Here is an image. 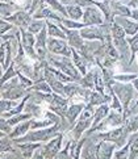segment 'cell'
I'll list each match as a JSON object with an SVG mask.
<instances>
[{
	"label": "cell",
	"mask_w": 138,
	"mask_h": 159,
	"mask_svg": "<svg viewBox=\"0 0 138 159\" xmlns=\"http://www.w3.org/2000/svg\"><path fill=\"white\" fill-rule=\"evenodd\" d=\"M109 86L112 87V89L114 91V93H116L120 100L122 101V107H124V117L126 118L129 116V109H130V101L133 100L134 98V87L131 86L129 83H114V82H109L108 83Z\"/></svg>",
	"instance_id": "obj_1"
},
{
	"label": "cell",
	"mask_w": 138,
	"mask_h": 159,
	"mask_svg": "<svg viewBox=\"0 0 138 159\" xmlns=\"http://www.w3.org/2000/svg\"><path fill=\"white\" fill-rule=\"evenodd\" d=\"M59 129V125L55 124L54 126L51 128H46V129H42V130H37V132H32V133H28L25 135H22L21 139H13L15 142H41V141H48L50 138L55 137L57 132Z\"/></svg>",
	"instance_id": "obj_2"
},
{
	"label": "cell",
	"mask_w": 138,
	"mask_h": 159,
	"mask_svg": "<svg viewBox=\"0 0 138 159\" xmlns=\"http://www.w3.org/2000/svg\"><path fill=\"white\" fill-rule=\"evenodd\" d=\"M61 142H62V135L57 134L45 147H39V151L37 152V154H34V157H42V158L57 157L58 151L61 150Z\"/></svg>",
	"instance_id": "obj_3"
},
{
	"label": "cell",
	"mask_w": 138,
	"mask_h": 159,
	"mask_svg": "<svg viewBox=\"0 0 138 159\" xmlns=\"http://www.w3.org/2000/svg\"><path fill=\"white\" fill-rule=\"evenodd\" d=\"M128 135L129 134L126 133L124 126H118V128L113 129V130H111V132H108L105 134H100L99 137H101L105 141L114 142L116 145H118V147H122L124 145L128 143Z\"/></svg>",
	"instance_id": "obj_4"
},
{
	"label": "cell",
	"mask_w": 138,
	"mask_h": 159,
	"mask_svg": "<svg viewBox=\"0 0 138 159\" xmlns=\"http://www.w3.org/2000/svg\"><path fill=\"white\" fill-rule=\"evenodd\" d=\"M44 100L50 103V111L55 112L59 116H66L67 113V100L61 98L59 95H46L44 96Z\"/></svg>",
	"instance_id": "obj_5"
},
{
	"label": "cell",
	"mask_w": 138,
	"mask_h": 159,
	"mask_svg": "<svg viewBox=\"0 0 138 159\" xmlns=\"http://www.w3.org/2000/svg\"><path fill=\"white\" fill-rule=\"evenodd\" d=\"M49 59H50V62H51V63H53L54 66H57L58 69H61V71L65 72L66 75L71 76L74 80H80V75H79L78 70L75 69V67H74V65H72L68 59H66V58L55 59V58H53V57H49Z\"/></svg>",
	"instance_id": "obj_6"
},
{
	"label": "cell",
	"mask_w": 138,
	"mask_h": 159,
	"mask_svg": "<svg viewBox=\"0 0 138 159\" xmlns=\"http://www.w3.org/2000/svg\"><path fill=\"white\" fill-rule=\"evenodd\" d=\"M103 22H104V17H103L101 9H97L95 7H92V5L85 8L83 15V24H85V26L103 25Z\"/></svg>",
	"instance_id": "obj_7"
},
{
	"label": "cell",
	"mask_w": 138,
	"mask_h": 159,
	"mask_svg": "<svg viewBox=\"0 0 138 159\" xmlns=\"http://www.w3.org/2000/svg\"><path fill=\"white\" fill-rule=\"evenodd\" d=\"M48 49L54 54H61L66 57H70L72 54V48H68L66 41L57 39L55 37H51L48 41Z\"/></svg>",
	"instance_id": "obj_8"
},
{
	"label": "cell",
	"mask_w": 138,
	"mask_h": 159,
	"mask_svg": "<svg viewBox=\"0 0 138 159\" xmlns=\"http://www.w3.org/2000/svg\"><path fill=\"white\" fill-rule=\"evenodd\" d=\"M21 39H22V48L26 52L28 55L32 58H37L36 53H34V46H36V39L30 32H25L24 29L21 30Z\"/></svg>",
	"instance_id": "obj_9"
},
{
	"label": "cell",
	"mask_w": 138,
	"mask_h": 159,
	"mask_svg": "<svg viewBox=\"0 0 138 159\" xmlns=\"http://www.w3.org/2000/svg\"><path fill=\"white\" fill-rule=\"evenodd\" d=\"M5 20L12 21L15 25L20 28H28L30 24V13L25 12V11H19V12L13 13L12 16H8Z\"/></svg>",
	"instance_id": "obj_10"
},
{
	"label": "cell",
	"mask_w": 138,
	"mask_h": 159,
	"mask_svg": "<svg viewBox=\"0 0 138 159\" xmlns=\"http://www.w3.org/2000/svg\"><path fill=\"white\" fill-rule=\"evenodd\" d=\"M114 142L103 139L99 145L96 146V157L97 158H111L113 157L114 151Z\"/></svg>",
	"instance_id": "obj_11"
},
{
	"label": "cell",
	"mask_w": 138,
	"mask_h": 159,
	"mask_svg": "<svg viewBox=\"0 0 138 159\" xmlns=\"http://www.w3.org/2000/svg\"><path fill=\"white\" fill-rule=\"evenodd\" d=\"M124 122H125V117L124 115H121V112H111L107 120L104 122H101L99 126H96V129H104L107 125L108 126H120Z\"/></svg>",
	"instance_id": "obj_12"
},
{
	"label": "cell",
	"mask_w": 138,
	"mask_h": 159,
	"mask_svg": "<svg viewBox=\"0 0 138 159\" xmlns=\"http://www.w3.org/2000/svg\"><path fill=\"white\" fill-rule=\"evenodd\" d=\"M62 29L63 32L66 33V36L68 38V45H70L71 48L74 49H82L84 46V43H83V37L80 36V33L76 32V30H71V29H68V28H65V26H62Z\"/></svg>",
	"instance_id": "obj_13"
},
{
	"label": "cell",
	"mask_w": 138,
	"mask_h": 159,
	"mask_svg": "<svg viewBox=\"0 0 138 159\" xmlns=\"http://www.w3.org/2000/svg\"><path fill=\"white\" fill-rule=\"evenodd\" d=\"M80 36L83 38H87V39H104L105 34H104V30L101 28H96L94 25L91 26H85L80 30Z\"/></svg>",
	"instance_id": "obj_14"
},
{
	"label": "cell",
	"mask_w": 138,
	"mask_h": 159,
	"mask_svg": "<svg viewBox=\"0 0 138 159\" xmlns=\"http://www.w3.org/2000/svg\"><path fill=\"white\" fill-rule=\"evenodd\" d=\"M46 33L48 30L44 28L36 37V46L34 48H36V53L38 54L39 59H44L46 57Z\"/></svg>",
	"instance_id": "obj_15"
},
{
	"label": "cell",
	"mask_w": 138,
	"mask_h": 159,
	"mask_svg": "<svg viewBox=\"0 0 138 159\" xmlns=\"http://www.w3.org/2000/svg\"><path fill=\"white\" fill-rule=\"evenodd\" d=\"M116 21L124 28L128 36H134L138 33V22L137 21H131L128 17H122V16H118Z\"/></svg>",
	"instance_id": "obj_16"
},
{
	"label": "cell",
	"mask_w": 138,
	"mask_h": 159,
	"mask_svg": "<svg viewBox=\"0 0 138 159\" xmlns=\"http://www.w3.org/2000/svg\"><path fill=\"white\" fill-rule=\"evenodd\" d=\"M108 112H109V107H108V104H101L99 108H97V111L95 112V115H94V122H92V128L90 129V133H91V132H94V130L96 129L97 125H99L103 120H104L105 116L108 115Z\"/></svg>",
	"instance_id": "obj_17"
},
{
	"label": "cell",
	"mask_w": 138,
	"mask_h": 159,
	"mask_svg": "<svg viewBox=\"0 0 138 159\" xmlns=\"http://www.w3.org/2000/svg\"><path fill=\"white\" fill-rule=\"evenodd\" d=\"M109 3H111L113 15H118V16H122V17H130L131 16V9L129 5H125L117 2H109Z\"/></svg>",
	"instance_id": "obj_18"
},
{
	"label": "cell",
	"mask_w": 138,
	"mask_h": 159,
	"mask_svg": "<svg viewBox=\"0 0 138 159\" xmlns=\"http://www.w3.org/2000/svg\"><path fill=\"white\" fill-rule=\"evenodd\" d=\"M32 128V121H22L20 125H17L16 129L13 130V132L9 133V137L12 139H16L17 137H22V135H25L28 133V130H29Z\"/></svg>",
	"instance_id": "obj_19"
},
{
	"label": "cell",
	"mask_w": 138,
	"mask_h": 159,
	"mask_svg": "<svg viewBox=\"0 0 138 159\" xmlns=\"http://www.w3.org/2000/svg\"><path fill=\"white\" fill-rule=\"evenodd\" d=\"M83 109H84V104H82V103L74 104V105H71L70 108H68L67 113H66V117H67L68 122H71V124L75 122L76 121V117L80 115V112H82Z\"/></svg>",
	"instance_id": "obj_20"
},
{
	"label": "cell",
	"mask_w": 138,
	"mask_h": 159,
	"mask_svg": "<svg viewBox=\"0 0 138 159\" xmlns=\"http://www.w3.org/2000/svg\"><path fill=\"white\" fill-rule=\"evenodd\" d=\"M41 147L38 142H24V145H19V149L21 150V155L25 158H30L33 155V151Z\"/></svg>",
	"instance_id": "obj_21"
},
{
	"label": "cell",
	"mask_w": 138,
	"mask_h": 159,
	"mask_svg": "<svg viewBox=\"0 0 138 159\" xmlns=\"http://www.w3.org/2000/svg\"><path fill=\"white\" fill-rule=\"evenodd\" d=\"M124 128L126 130V133L129 135L138 132V115L136 116H129L128 118H125L124 122Z\"/></svg>",
	"instance_id": "obj_22"
},
{
	"label": "cell",
	"mask_w": 138,
	"mask_h": 159,
	"mask_svg": "<svg viewBox=\"0 0 138 159\" xmlns=\"http://www.w3.org/2000/svg\"><path fill=\"white\" fill-rule=\"evenodd\" d=\"M34 17H36V19L46 17V19H51V20H55V21H63V20L59 17V16L57 15V13H54L51 9H49V8H44V7L39 8L38 12L34 15Z\"/></svg>",
	"instance_id": "obj_23"
},
{
	"label": "cell",
	"mask_w": 138,
	"mask_h": 159,
	"mask_svg": "<svg viewBox=\"0 0 138 159\" xmlns=\"http://www.w3.org/2000/svg\"><path fill=\"white\" fill-rule=\"evenodd\" d=\"M111 34L113 39H124L126 36V32L117 21H113L111 24Z\"/></svg>",
	"instance_id": "obj_24"
},
{
	"label": "cell",
	"mask_w": 138,
	"mask_h": 159,
	"mask_svg": "<svg viewBox=\"0 0 138 159\" xmlns=\"http://www.w3.org/2000/svg\"><path fill=\"white\" fill-rule=\"evenodd\" d=\"M128 43L130 46V59H129V66L133 63V61L136 59V55L138 53V33L134 36H131L130 38H128Z\"/></svg>",
	"instance_id": "obj_25"
},
{
	"label": "cell",
	"mask_w": 138,
	"mask_h": 159,
	"mask_svg": "<svg viewBox=\"0 0 138 159\" xmlns=\"http://www.w3.org/2000/svg\"><path fill=\"white\" fill-rule=\"evenodd\" d=\"M109 103V96L103 95V92H92L91 98H90V104L91 105H101V104H107Z\"/></svg>",
	"instance_id": "obj_26"
},
{
	"label": "cell",
	"mask_w": 138,
	"mask_h": 159,
	"mask_svg": "<svg viewBox=\"0 0 138 159\" xmlns=\"http://www.w3.org/2000/svg\"><path fill=\"white\" fill-rule=\"evenodd\" d=\"M128 142L130 143L129 158H137V157H138V132L130 134Z\"/></svg>",
	"instance_id": "obj_27"
},
{
	"label": "cell",
	"mask_w": 138,
	"mask_h": 159,
	"mask_svg": "<svg viewBox=\"0 0 138 159\" xmlns=\"http://www.w3.org/2000/svg\"><path fill=\"white\" fill-rule=\"evenodd\" d=\"M46 26H48V34L51 36V37H58V38H66V33L63 32V29H59L58 26H55L54 24L48 20L46 21Z\"/></svg>",
	"instance_id": "obj_28"
},
{
	"label": "cell",
	"mask_w": 138,
	"mask_h": 159,
	"mask_svg": "<svg viewBox=\"0 0 138 159\" xmlns=\"http://www.w3.org/2000/svg\"><path fill=\"white\" fill-rule=\"evenodd\" d=\"M90 125H91V121L90 120H80L76 124L75 129H74V138H75V141H78L80 138V134H82L84 130L90 126Z\"/></svg>",
	"instance_id": "obj_29"
},
{
	"label": "cell",
	"mask_w": 138,
	"mask_h": 159,
	"mask_svg": "<svg viewBox=\"0 0 138 159\" xmlns=\"http://www.w3.org/2000/svg\"><path fill=\"white\" fill-rule=\"evenodd\" d=\"M67 15L70 16L72 20H78L80 17H83L84 12L79 5H67Z\"/></svg>",
	"instance_id": "obj_30"
},
{
	"label": "cell",
	"mask_w": 138,
	"mask_h": 159,
	"mask_svg": "<svg viewBox=\"0 0 138 159\" xmlns=\"http://www.w3.org/2000/svg\"><path fill=\"white\" fill-rule=\"evenodd\" d=\"M45 2L49 5H51L53 9H55L57 12L62 13L63 16H68L67 15V7H65V4H63L62 2H58V0H45Z\"/></svg>",
	"instance_id": "obj_31"
},
{
	"label": "cell",
	"mask_w": 138,
	"mask_h": 159,
	"mask_svg": "<svg viewBox=\"0 0 138 159\" xmlns=\"http://www.w3.org/2000/svg\"><path fill=\"white\" fill-rule=\"evenodd\" d=\"M65 5H79V7H90L95 5V0H61Z\"/></svg>",
	"instance_id": "obj_32"
},
{
	"label": "cell",
	"mask_w": 138,
	"mask_h": 159,
	"mask_svg": "<svg viewBox=\"0 0 138 159\" xmlns=\"http://www.w3.org/2000/svg\"><path fill=\"white\" fill-rule=\"evenodd\" d=\"M46 26V21L44 22V21H33V22H30L29 24V26H28V30H29L32 34H38L39 32H41L44 28Z\"/></svg>",
	"instance_id": "obj_33"
},
{
	"label": "cell",
	"mask_w": 138,
	"mask_h": 159,
	"mask_svg": "<svg viewBox=\"0 0 138 159\" xmlns=\"http://www.w3.org/2000/svg\"><path fill=\"white\" fill-rule=\"evenodd\" d=\"M30 117H32L30 113H25V115H21V113H19V115H17L16 117H9V118H7V121L9 122L11 126H12V125H17L19 122H21V121L30 120Z\"/></svg>",
	"instance_id": "obj_34"
},
{
	"label": "cell",
	"mask_w": 138,
	"mask_h": 159,
	"mask_svg": "<svg viewBox=\"0 0 138 159\" xmlns=\"http://www.w3.org/2000/svg\"><path fill=\"white\" fill-rule=\"evenodd\" d=\"M72 54H74V61H75V63H76V66H78V69L80 70V72H82L83 75H85V74H87V71H85L84 59L75 52V49H74V48H72Z\"/></svg>",
	"instance_id": "obj_35"
},
{
	"label": "cell",
	"mask_w": 138,
	"mask_h": 159,
	"mask_svg": "<svg viewBox=\"0 0 138 159\" xmlns=\"http://www.w3.org/2000/svg\"><path fill=\"white\" fill-rule=\"evenodd\" d=\"M2 113H5V112H9L12 111L13 108L17 107L16 101L15 100H11V99H2Z\"/></svg>",
	"instance_id": "obj_36"
},
{
	"label": "cell",
	"mask_w": 138,
	"mask_h": 159,
	"mask_svg": "<svg viewBox=\"0 0 138 159\" xmlns=\"http://www.w3.org/2000/svg\"><path fill=\"white\" fill-rule=\"evenodd\" d=\"M136 78H138V74H125V75H113L114 80L122 82V83H129L133 82Z\"/></svg>",
	"instance_id": "obj_37"
},
{
	"label": "cell",
	"mask_w": 138,
	"mask_h": 159,
	"mask_svg": "<svg viewBox=\"0 0 138 159\" xmlns=\"http://www.w3.org/2000/svg\"><path fill=\"white\" fill-rule=\"evenodd\" d=\"M30 89H36V91H41V92H46V93H50L51 91V87H50V84L48 82H39L37 84H34L33 87H30Z\"/></svg>",
	"instance_id": "obj_38"
},
{
	"label": "cell",
	"mask_w": 138,
	"mask_h": 159,
	"mask_svg": "<svg viewBox=\"0 0 138 159\" xmlns=\"http://www.w3.org/2000/svg\"><path fill=\"white\" fill-rule=\"evenodd\" d=\"M80 89L82 88L79 86H76V84H67V86H65V95L72 98V96H75L76 93L80 92Z\"/></svg>",
	"instance_id": "obj_39"
},
{
	"label": "cell",
	"mask_w": 138,
	"mask_h": 159,
	"mask_svg": "<svg viewBox=\"0 0 138 159\" xmlns=\"http://www.w3.org/2000/svg\"><path fill=\"white\" fill-rule=\"evenodd\" d=\"M129 152H130V143L128 142L126 145L122 146V149L120 151L114 152L113 157H116V158H129Z\"/></svg>",
	"instance_id": "obj_40"
},
{
	"label": "cell",
	"mask_w": 138,
	"mask_h": 159,
	"mask_svg": "<svg viewBox=\"0 0 138 159\" xmlns=\"http://www.w3.org/2000/svg\"><path fill=\"white\" fill-rule=\"evenodd\" d=\"M62 22L68 29H83V28H85V24H79V22H74L71 20H63Z\"/></svg>",
	"instance_id": "obj_41"
},
{
	"label": "cell",
	"mask_w": 138,
	"mask_h": 159,
	"mask_svg": "<svg viewBox=\"0 0 138 159\" xmlns=\"http://www.w3.org/2000/svg\"><path fill=\"white\" fill-rule=\"evenodd\" d=\"M13 75H15V66H13V63L11 65L7 70H5V74H4V76H2V84H4V83H7V80L8 79H11V78H13Z\"/></svg>",
	"instance_id": "obj_42"
},
{
	"label": "cell",
	"mask_w": 138,
	"mask_h": 159,
	"mask_svg": "<svg viewBox=\"0 0 138 159\" xmlns=\"http://www.w3.org/2000/svg\"><path fill=\"white\" fill-rule=\"evenodd\" d=\"M94 105H88L87 107V109H84V112H83V115H82V117H80V120H90V118H92L94 117V108H92Z\"/></svg>",
	"instance_id": "obj_43"
},
{
	"label": "cell",
	"mask_w": 138,
	"mask_h": 159,
	"mask_svg": "<svg viewBox=\"0 0 138 159\" xmlns=\"http://www.w3.org/2000/svg\"><path fill=\"white\" fill-rule=\"evenodd\" d=\"M53 124V121L50 120H42V121H32V129H37V128H45L48 125Z\"/></svg>",
	"instance_id": "obj_44"
},
{
	"label": "cell",
	"mask_w": 138,
	"mask_h": 159,
	"mask_svg": "<svg viewBox=\"0 0 138 159\" xmlns=\"http://www.w3.org/2000/svg\"><path fill=\"white\" fill-rule=\"evenodd\" d=\"M19 79H20L22 87H29V86H32V82L29 80V79H26V78L22 75V74H20V72H19Z\"/></svg>",
	"instance_id": "obj_45"
},
{
	"label": "cell",
	"mask_w": 138,
	"mask_h": 159,
	"mask_svg": "<svg viewBox=\"0 0 138 159\" xmlns=\"http://www.w3.org/2000/svg\"><path fill=\"white\" fill-rule=\"evenodd\" d=\"M11 26H12V25H9L7 21H4V20L2 19V36H4L5 33H7V30L11 29Z\"/></svg>",
	"instance_id": "obj_46"
},
{
	"label": "cell",
	"mask_w": 138,
	"mask_h": 159,
	"mask_svg": "<svg viewBox=\"0 0 138 159\" xmlns=\"http://www.w3.org/2000/svg\"><path fill=\"white\" fill-rule=\"evenodd\" d=\"M131 19H133L134 21L138 22V8H134V9H131V16H130Z\"/></svg>",
	"instance_id": "obj_47"
},
{
	"label": "cell",
	"mask_w": 138,
	"mask_h": 159,
	"mask_svg": "<svg viewBox=\"0 0 138 159\" xmlns=\"http://www.w3.org/2000/svg\"><path fill=\"white\" fill-rule=\"evenodd\" d=\"M133 87H134V88L138 91V78H136L134 80H133Z\"/></svg>",
	"instance_id": "obj_48"
},
{
	"label": "cell",
	"mask_w": 138,
	"mask_h": 159,
	"mask_svg": "<svg viewBox=\"0 0 138 159\" xmlns=\"http://www.w3.org/2000/svg\"><path fill=\"white\" fill-rule=\"evenodd\" d=\"M122 2H125V3H128V4H129V2H130V0H122Z\"/></svg>",
	"instance_id": "obj_49"
}]
</instances>
